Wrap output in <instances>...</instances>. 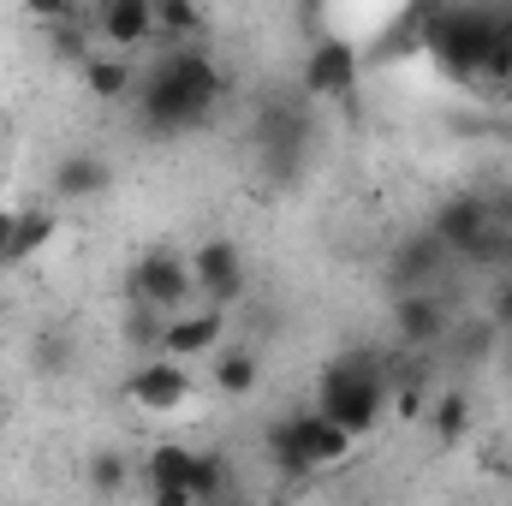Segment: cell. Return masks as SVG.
Returning a JSON list of instances; mask_svg holds the SVG:
<instances>
[{"label": "cell", "mask_w": 512, "mask_h": 506, "mask_svg": "<svg viewBox=\"0 0 512 506\" xmlns=\"http://www.w3.org/2000/svg\"><path fill=\"white\" fill-rule=\"evenodd\" d=\"M215 96H221V72H215L209 48L185 42V48H167L155 60V72L137 90V114H143L149 131H185L197 120H209Z\"/></svg>", "instance_id": "cell-1"}, {"label": "cell", "mask_w": 512, "mask_h": 506, "mask_svg": "<svg viewBox=\"0 0 512 506\" xmlns=\"http://www.w3.org/2000/svg\"><path fill=\"white\" fill-rule=\"evenodd\" d=\"M423 48L453 72V78H477V72H512V42H507V12L489 6H447V12H423Z\"/></svg>", "instance_id": "cell-2"}, {"label": "cell", "mask_w": 512, "mask_h": 506, "mask_svg": "<svg viewBox=\"0 0 512 506\" xmlns=\"http://www.w3.org/2000/svg\"><path fill=\"white\" fill-rule=\"evenodd\" d=\"M382 399H387V387H382V370H376L370 358H340V364L322 376V387H316V411H322L334 429H346L352 441L376 429Z\"/></svg>", "instance_id": "cell-3"}, {"label": "cell", "mask_w": 512, "mask_h": 506, "mask_svg": "<svg viewBox=\"0 0 512 506\" xmlns=\"http://www.w3.org/2000/svg\"><path fill=\"white\" fill-rule=\"evenodd\" d=\"M268 453L286 477H310L322 465H340L352 453V435L334 429L322 411H292V417H274L268 423Z\"/></svg>", "instance_id": "cell-4"}, {"label": "cell", "mask_w": 512, "mask_h": 506, "mask_svg": "<svg viewBox=\"0 0 512 506\" xmlns=\"http://www.w3.org/2000/svg\"><path fill=\"white\" fill-rule=\"evenodd\" d=\"M197 292V280H191V262L179 251H167V245H155V251L137 256V268H131V298L143 304V310H161L167 322L179 316V304Z\"/></svg>", "instance_id": "cell-5"}, {"label": "cell", "mask_w": 512, "mask_h": 506, "mask_svg": "<svg viewBox=\"0 0 512 506\" xmlns=\"http://www.w3.org/2000/svg\"><path fill=\"white\" fill-rule=\"evenodd\" d=\"M191 280L197 292H209V310H227L245 298V256L233 239H203L191 256Z\"/></svg>", "instance_id": "cell-6"}, {"label": "cell", "mask_w": 512, "mask_h": 506, "mask_svg": "<svg viewBox=\"0 0 512 506\" xmlns=\"http://www.w3.org/2000/svg\"><path fill=\"white\" fill-rule=\"evenodd\" d=\"M191 370L185 364H173V358H143L137 370H131L126 393L143 405V411H179L185 399H191Z\"/></svg>", "instance_id": "cell-7"}, {"label": "cell", "mask_w": 512, "mask_h": 506, "mask_svg": "<svg viewBox=\"0 0 512 506\" xmlns=\"http://www.w3.org/2000/svg\"><path fill=\"white\" fill-rule=\"evenodd\" d=\"M393 334H399V346H411V352L435 346V340L447 334V304H441L429 286L399 292V298H393Z\"/></svg>", "instance_id": "cell-8"}, {"label": "cell", "mask_w": 512, "mask_h": 506, "mask_svg": "<svg viewBox=\"0 0 512 506\" xmlns=\"http://www.w3.org/2000/svg\"><path fill=\"white\" fill-rule=\"evenodd\" d=\"M489 227H495V209H489L483 197H453V203L435 215V245H441V251L471 256L477 245H483Z\"/></svg>", "instance_id": "cell-9"}, {"label": "cell", "mask_w": 512, "mask_h": 506, "mask_svg": "<svg viewBox=\"0 0 512 506\" xmlns=\"http://www.w3.org/2000/svg\"><path fill=\"white\" fill-rule=\"evenodd\" d=\"M358 84V48L352 42H316L304 60V96H346Z\"/></svg>", "instance_id": "cell-10"}, {"label": "cell", "mask_w": 512, "mask_h": 506, "mask_svg": "<svg viewBox=\"0 0 512 506\" xmlns=\"http://www.w3.org/2000/svg\"><path fill=\"white\" fill-rule=\"evenodd\" d=\"M221 334H227V310H191V316H173L167 334H161V358H173V364L203 358V352L221 346Z\"/></svg>", "instance_id": "cell-11"}, {"label": "cell", "mask_w": 512, "mask_h": 506, "mask_svg": "<svg viewBox=\"0 0 512 506\" xmlns=\"http://www.w3.org/2000/svg\"><path fill=\"white\" fill-rule=\"evenodd\" d=\"M96 30L114 42V48H137L143 36H155V6L149 0H108L96 12Z\"/></svg>", "instance_id": "cell-12"}, {"label": "cell", "mask_w": 512, "mask_h": 506, "mask_svg": "<svg viewBox=\"0 0 512 506\" xmlns=\"http://www.w3.org/2000/svg\"><path fill=\"white\" fill-rule=\"evenodd\" d=\"M114 185V167L102 161V155H90V149H72L60 167H54V191L60 197H102Z\"/></svg>", "instance_id": "cell-13"}, {"label": "cell", "mask_w": 512, "mask_h": 506, "mask_svg": "<svg viewBox=\"0 0 512 506\" xmlns=\"http://www.w3.org/2000/svg\"><path fill=\"white\" fill-rule=\"evenodd\" d=\"M84 90L96 102H126V96H137V78H131V66L120 54H90L84 60Z\"/></svg>", "instance_id": "cell-14"}, {"label": "cell", "mask_w": 512, "mask_h": 506, "mask_svg": "<svg viewBox=\"0 0 512 506\" xmlns=\"http://www.w3.org/2000/svg\"><path fill=\"white\" fill-rule=\"evenodd\" d=\"M54 233H60V215H54V209H18L12 239H6V256H0V262H24V256H36Z\"/></svg>", "instance_id": "cell-15"}, {"label": "cell", "mask_w": 512, "mask_h": 506, "mask_svg": "<svg viewBox=\"0 0 512 506\" xmlns=\"http://www.w3.org/2000/svg\"><path fill=\"white\" fill-rule=\"evenodd\" d=\"M191 465H197L191 447L161 441V447L149 453V489H191Z\"/></svg>", "instance_id": "cell-16"}, {"label": "cell", "mask_w": 512, "mask_h": 506, "mask_svg": "<svg viewBox=\"0 0 512 506\" xmlns=\"http://www.w3.org/2000/svg\"><path fill=\"white\" fill-rule=\"evenodd\" d=\"M209 381H215L227 399H245L256 387V352H221L215 370H209Z\"/></svg>", "instance_id": "cell-17"}, {"label": "cell", "mask_w": 512, "mask_h": 506, "mask_svg": "<svg viewBox=\"0 0 512 506\" xmlns=\"http://www.w3.org/2000/svg\"><path fill=\"white\" fill-rule=\"evenodd\" d=\"M155 30H161V36H173V48H185V36H197V30H203V12H197V6H185V0H161V6H155Z\"/></svg>", "instance_id": "cell-18"}, {"label": "cell", "mask_w": 512, "mask_h": 506, "mask_svg": "<svg viewBox=\"0 0 512 506\" xmlns=\"http://www.w3.org/2000/svg\"><path fill=\"white\" fill-rule=\"evenodd\" d=\"M429 423H435V435H441V441H459V435H465V423H471V399H465V393H441Z\"/></svg>", "instance_id": "cell-19"}, {"label": "cell", "mask_w": 512, "mask_h": 506, "mask_svg": "<svg viewBox=\"0 0 512 506\" xmlns=\"http://www.w3.org/2000/svg\"><path fill=\"white\" fill-rule=\"evenodd\" d=\"M227 489V459L221 453H197V465H191V495L197 506L209 501V495H221Z\"/></svg>", "instance_id": "cell-20"}, {"label": "cell", "mask_w": 512, "mask_h": 506, "mask_svg": "<svg viewBox=\"0 0 512 506\" xmlns=\"http://www.w3.org/2000/svg\"><path fill=\"white\" fill-rule=\"evenodd\" d=\"M126 459H120V453H96V459H90V483H96V489H102V495H120V489H126Z\"/></svg>", "instance_id": "cell-21"}, {"label": "cell", "mask_w": 512, "mask_h": 506, "mask_svg": "<svg viewBox=\"0 0 512 506\" xmlns=\"http://www.w3.org/2000/svg\"><path fill=\"white\" fill-rule=\"evenodd\" d=\"M149 506H197L191 489H149Z\"/></svg>", "instance_id": "cell-22"}, {"label": "cell", "mask_w": 512, "mask_h": 506, "mask_svg": "<svg viewBox=\"0 0 512 506\" xmlns=\"http://www.w3.org/2000/svg\"><path fill=\"white\" fill-rule=\"evenodd\" d=\"M12 221H18V215H12V209H0V256H6V239H12Z\"/></svg>", "instance_id": "cell-23"}]
</instances>
